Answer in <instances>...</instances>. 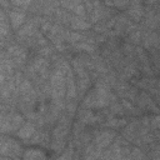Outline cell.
<instances>
[{
	"label": "cell",
	"instance_id": "1",
	"mask_svg": "<svg viewBox=\"0 0 160 160\" xmlns=\"http://www.w3.org/2000/svg\"><path fill=\"white\" fill-rule=\"evenodd\" d=\"M50 84L52 86V96L56 99L62 98L65 94V78H64V71L61 69H58L51 75Z\"/></svg>",
	"mask_w": 160,
	"mask_h": 160
},
{
	"label": "cell",
	"instance_id": "15",
	"mask_svg": "<svg viewBox=\"0 0 160 160\" xmlns=\"http://www.w3.org/2000/svg\"><path fill=\"white\" fill-rule=\"evenodd\" d=\"M20 90H21V91L30 90V82H29V81H24L22 85H21V88H20Z\"/></svg>",
	"mask_w": 160,
	"mask_h": 160
},
{
	"label": "cell",
	"instance_id": "14",
	"mask_svg": "<svg viewBox=\"0 0 160 160\" xmlns=\"http://www.w3.org/2000/svg\"><path fill=\"white\" fill-rule=\"evenodd\" d=\"M8 34V26L4 21H0V35H6Z\"/></svg>",
	"mask_w": 160,
	"mask_h": 160
},
{
	"label": "cell",
	"instance_id": "19",
	"mask_svg": "<svg viewBox=\"0 0 160 160\" xmlns=\"http://www.w3.org/2000/svg\"><path fill=\"white\" fill-rule=\"evenodd\" d=\"M0 160H10V159H8V158H0Z\"/></svg>",
	"mask_w": 160,
	"mask_h": 160
},
{
	"label": "cell",
	"instance_id": "16",
	"mask_svg": "<svg viewBox=\"0 0 160 160\" xmlns=\"http://www.w3.org/2000/svg\"><path fill=\"white\" fill-rule=\"evenodd\" d=\"M70 36H71V39H72V41H76V40H79V39L81 38V36H80L79 34H75V32H72V34H71Z\"/></svg>",
	"mask_w": 160,
	"mask_h": 160
},
{
	"label": "cell",
	"instance_id": "18",
	"mask_svg": "<svg viewBox=\"0 0 160 160\" xmlns=\"http://www.w3.org/2000/svg\"><path fill=\"white\" fill-rule=\"evenodd\" d=\"M2 81H4V75L0 74V82H2Z\"/></svg>",
	"mask_w": 160,
	"mask_h": 160
},
{
	"label": "cell",
	"instance_id": "5",
	"mask_svg": "<svg viewBox=\"0 0 160 160\" xmlns=\"http://www.w3.org/2000/svg\"><path fill=\"white\" fill-rule=\"evenodd\" d=\"M34 134H35V126L30 122L24 124L18 131V136L21 139H30Z\"/></svg>",
	"mask_w": 160,
	"mask_h": 160
},
{
	"label": "cell",
	"instance_id": "7",
	"mask_svg": "<svg viewBox=\"0 0 160 160\" xmlns=\"http://www.w3.org/2000/svg\"><path fill=\"white\" fill-rule=\"evenodd\" d=\"M101 149H99L95 144H91L88 148V151L85 152V160H98V158L100 156Z\"/></svg>",
	"mask_w": 160,
	"mask_h": 160
},
{
	"label": "cell",
	"instance_id": "10",
	"mask_svg": "<svg viewBox=\"0 0 160 160\" xmlns=\"http://www.w3.org/2000/svg\"><path fill=\"white\" fill-rule=\"evenodd\" d=\"M71 26L75 30H79V29L80 30H84V29L90 28V24H88V22H85L84 20H80V19H74L72 22H71Z\"/></svg>",
	"mask_w": 160,
	"mask_h": 160
},
{
	"label": "cell",
	"instance_id": "17",
	"mask_svg": "<svg viewBox=\"0 0 160 160\" xmlns=\"http://www.w3.org/2000/svg\"><path fill=\"white\" fill-rule=\"evenodd\" d=\"M12 4H14V5H29L30 2H29V1H25V2H24V1H20V2H12Z\"/></svg>",
	"mask_w": 160,
	"mask_h": 160
},
{
	"label": "cell",
	"instance_id": "2",
	"mask_svg": "<svg viewBox=\"0 0 160 160\" xmlns=\"http://www.w3.org/2000/svg\"><path fill=\"white\" fill-rule=\"evenodd\" d=\"M19 152H20V146L16 141L9 140V139H2V142L0 146V155L15 158L19 155Z\"/></svg>",
	"mask_w": 160,
	"mask_h": 160
},
{
	"label": "cell",
	"instance_id": "6",
	"mask_svg": "<svg viewBox=\"0 0 160 160\" xmlns=\"http://www.w3.org/2000/svg\"><path fill=\"white\" fill-rule=\"evenodd\" d=\"M25 20V15L20 11H11L10 12V21L15 29H18Z\"/></svg>",
	"mask_w": 160,
	"mask_h": 160
},
{
	"label": "cell",
	"instance_id": "4",
	"mask_svg": "<svg viewBox=\"0 0 160 160\" xmlns=\"http://www.w3.org/2000/svg\"><path fill=\"white\" fill-rule=\"evenodd\" d=\"M115 138V132L114 131H102L100 134H98L96 139H95V145L99 149L106 148L110 145V142L112 141V139Z\"/></svg>",
	"mask_w": 160,
	"mask_h": 160
},
{
	"label": "cell",
	"instance_id": "13",
	"mask_svg": "<svg viewBox=\"0 0 160 160\" xmlns=\"http://www.w3.org/2000/svg\"><path fill=\"white\" fill-rule=\"evenodd\" d=\"M71 155H72V151L69 150V151H66L65 154H62V155H61L59 159H56V160H71V159H72Z\"/></svg>",
	"mask_w": 160,
	"mask_h": 160
},
{
	"label": "cell",
	"instance_id": "12",
	"mask_svg": "<svg viewBox=\"0 0 160 160\" xmlns=\"http://www.w3.org/2000/svg\"><path fill=\"white\" fill-rule=\"evenodd\" d=\"M124 124H125L124 120L120 121V120H115V119H114V120H110V121L106 122L108 126H119V125H124Z\"/></svg>",
	"mask_w": 160,
	"mask_h": 160
},
{
	"label": "cell",
	"instance_id": "20",
	"mask_svg": "<svg viewBox=\"0 0 160 160\" xmlns=\"http://www.w3.org/2000/svg\"><path fill=\"white\" fill-rule=\"evenodd\" d=\"M1 142H2V139H0V146H1Z\"/></svg>",
	"mask_w": 160,
	"mask_h": 160
},
{
	"label": "cell",
	"instance_id": "9",
	"mask_svg": "<svg viewBox=\"0 0 160 160\" xmlns=\"http://www.w3.org/2000/svg\"><path fill=\"white\" fill-rule=\"evenodd\" d=\"M65 84L68 85V98L70 99H72V98H75V95H76V91H75V82H74V79H72V75H71V72H69V75H68V80L65 81Z\"/></svg>",
	"mask_w": 160,
	"mask_h": 160
},
{
	"label": "cell",
	"instance_id": "3",
	"mask_svg": "<svg viewBox=\"0 0 160 160\" xmlns=\"http://www.w3.org/2000/svg\"><path fill=\"white\" fill-rule=\"evenodd\" d=\"M22 121V118L20 115H12L11 118H8V120H4V122H1L0 125V130L1 131H11V130H16Z\"/></svg>",
	"mask_w": 160,
	"mask_h": 160
},
{
	"label": "cell",
	"instance_id": "11",
	"mask_svg": "<svg viewBox=\"0 0 160 160\" xmlns=\"http://www.w3.org/2000/svg\"><path fill=\"white\" fill-rule=\"evenodd\" d=\"M76 48H79V49H82V50H85V51H89V52L94 51V48H92L91 45H88V44H78V45H76Z\"/></svg>",
	"mask_w": 160,
	"mask_h": 160
},
{
	"label": "cell",
	"instance_id": "8",
	"mask_svg": "<svg viewBox=\"0 0 160 160\" xmlns=\"http://www.w3.org/2000/svg\"><path fill=\"white\" fill-rule=\"evenodd\" d=\"M24 160H44V155L39 150H34V149L30 150L29 149L24 154Z\"/></svg>",
	"mask_w": 160,
	"mask_h": 160
}]
</instances>
